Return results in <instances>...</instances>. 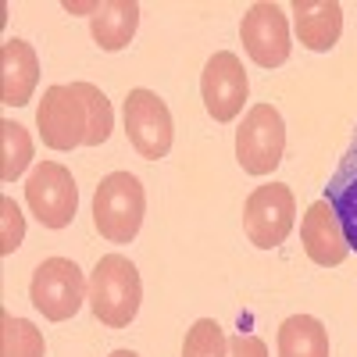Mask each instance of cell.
<instances>
[{"label":"cell","mask_w":357,"mask_h":357,"mask_svg":"<svg viewBox=\"0 0 357 357\" xmlns=\"http://www.w3.org/2000/svg\"><path fill=\"white\" fill-rule=\"evenodd\" d=\"M89 311L107 329H126V325L139 314L143 301V282L139 268L126 254H104L97 268L89 272Z\"/></svg>","instance_id":"cell-1"},{"label":"cell","mask_w":357,"mask_h":357,"mask_svg":"<svg viewBox=\"0 0 357 357\" xmlns=\"http://www.w3.org/2000/svg\"><path fill=\"white\" fill-rule=\"evenodd\" d=\"M146 215V193L132 172H111L93 193V225L107 243H132Z\"/></svg>","instance_id":"cell-2"},{"label":"cell","mask_w":357,"mask_h":357,"mask_svg":"<svg viewBox=\"0 0 357 357\" xmlns=\"http://www.w3.org/2000/svg\"><path fill=\"white\" fill-rule=\"evenodd\" d=\"M286 154V122L275 104H254L236 129V161L247 175H272Z\"/></svg>","instance_id":"cell-3"},{"label":"cell","mask_w":357,"mask_h":357,"mask_svg":"<svg viewBox=\"0 0 357 357\" xmlns=\"http://www.w3.org/2000/svg\"><path fill=\"white\" fill-rule=\"evenodd\" d=\"M89 293V279L82 275V268L68 257H47L33 272L29 282V301L47 321H68L79 314L82 301Z\"/></svg>","instance_id":"cell-4"},{"label":"cell","mask_w":357,"mask_h":357,"mask_svg":"<svg viewBox=\"0 0 357 357\" xmlns=\"http://www.w3.org/2000/svg\"><path fill=\"white\" fill-rule=\"evenodd\" d=\"M25 204L43 229H68L79 211L75 175L61 161H40L25 183Z\"/></svg>","instance_id":"cell-5"},{"label":"cell","mask_w":357,"mask_h":357,"mask_svg":"<svg viewBox=\"0 0 357 357\" xmlns=\"http://www.w3.org/2000/svg\"><path fill=\"white\" fill-rule=\"evenodd\" d=\"M293 222H296V200L286 183H264L243 204V232L261 250L286 243V236L293 232Z\"/></svg>","instance_id":"cell-6"},{"label":"cell","mask_w":357,"mask_h":357,"mask_svg":"<svg viewBox=\"0 0 357 357\" xmlns=\"http://www.w3.org/2000/svg\"><path fill=\"white\" fill-rule=\"evenodd\" d=\"M36 129L50 151H75L86 146L89 136V111L86 100L72 86H47L36 107Z\"/></svg>","instance_id":"cell-7"},{"label":"cell","mask_w":357,"mask_h":357,"mask_svg":"<svg viewBox=\"0 0 357 357\" xmlns=\"http://www.w3.org/2000/svg\"><path fill=\"white\" fill-rule=\"evenodd\" d=\"M126 136L132 151L146 161H161L172 151L175 126L168 104L154 93V89H129L126 97Z\"/></svg>","instance_id":"cell-8"},{"label":"cell","mask_w":357,"mask_h":357,"mask_svg":"<svg viewBox=\"0 0 357 357\" xmlns=\"http://www.w3.org/2000/svg\"><path fill=\"white\" fill-rule=\"evenodd\" d=\"M240 40H243L250 61L257 68H279V65H286V57L293 50L286 11L279 4H272V0L250 4V11L240 22Z\"/></svg>","instance_id":"cell-9"},{"label":"cell","mask_w":357,"mask_h":357,"mask_svg":"<svg viewBox=\"0 0 357 357\" xmlns=\"http://www.w3.org/2000/svg\"><path fill=\"white\" fill-rule=\"evenodd\" d=\"M200 97H204V107L215 122H232V118L243 111V104L250 97V82H247L243 61L232 50H218L211 61L204 65Z\"/></svg>","instance_id":"cell-10"},{"label":"cell","mask_w":357,"mask_h":357,"mask_svg":"<svg viewBox=\"0 0 357 357\" xmlns=\"http://www.w3.org/2000/svg\"><path fill=\"white\" fill-rule=\"evenodd\" d=\"M301 243H304L307 257L314 264H321V268H336V264L347 261L350 243H347L343 225H340L329 200H314L307 207V215L301 222Z\"/></svg>","instance_id":"cell-11"},{"label":"cell","mask_w":357,"mask_h":357,"mask_svg":"<svg viewBox=\"0 0 357 357\" xmlns=\"http://www.w3.org/2000/svg\"><path fill=\"white\" fill-rule=\"evenodd\" d=\"M36 82H40V57L33 43L25 40L0 43V104L25 107L36 93Z\"/></svg>","instance_id":"cell-12"},{"label":"cell","mask_w":357,"mask_h":357,"mask_svg":"<svg viewBox=\"0 0 357 357\" xmlns=\"http://www.w3.org/2000/svg\"><path fill=\"white\" fill-rule=\"evenodd\" d=\"M293 29L301 47L325 54L343 36V8L336 0H293Z\"/></svg>","instance_id":"cell-13"},{"label":"cell","mask_w":357,"mask_h":357,"mask_svg":"<svg viewBox=\"0 0 357 357\" xmlns=\"http://www.w3.org/2000/svg\"><path fill=\"white\" fill-rule=\"evenodd\" d=\"M325 200L333 204L350 250H357V126L350 132V143L329 178V186H325Z\"/></svg>","instance_id":"cell-14"},{"label":"cell","mask_w":357,"mask_h":357,"mask_svg":"<svg viewBox=\"0 0 357 357\" xmlns=\"http://www.w3.org/2000/svg\"><path fill=\"white\" fill-rule=\"evenodd\" d=\"M136 29H139V4L136 0H111V4H100L89 15V36H93V43L107 54L129 47Z\"/></svg>","instance_id":"cell-15"},{"label":"cell","mask_w":357,"mask_h":357,"mask_svg":"<svg viewBox=\"0 0 357 357\" xmlns=\"http://www.w3.org/2000/svg\"><path fill=\"white\" fill-rule=\"evenodd\" d=\"M279 357H329V329L311 314H289L275 336Z\"/></svg>","instance_id":"cell-16"},{"label":"cell","mask_w":357,"mask_h":357,"mask_svg":"<svg viewBox=\"0 0 357 357\" xmlns=\"http://www.w3.org/2000/svg\"><path fill=\"white\" fill-rule=\"evenodd\" d=\"M33 165V136L22 122H0V183H15Z\"/></svg>","instance_id":"cell-17"},{"label":"cell","mask_w":357,"mask_h":357,"mask_svg":"<svg viewBox=\"0 0 357 357\" xmlns=\"http://www.w3.org/2000/svg\"><path fill=\"white\" fill-rule=\"evenodd\" d=\"M0 357H47L43 333L29 318L0 311Z\"/></svg>","instance_id":"cell-18"},{"label":"cell","mask_w":357,"mask_h":357,"mask_svg":"<svg viewBox=\"0 0 357 357\" xmlns=\"http://www.w3.org/2000/svg\"><path fill=\"white\" fill-rule=\"evenodd\" d=\"M72 89L86 100V111H89V136H86V146H100L107 143L111 129H114V111H111V100L100 86L93 82H72Z\"/></svg>","instance_id":"cell-19"},{"label":"cell","mask_w":357,"mask_h":357,"mask_svg":"<svg viewBox=\"0 0 357 357\" xmlns=\"http://www.w3.org/2000/svg\"><path fill=\"white\" fill-rule=\"evenodd\" d=\"M183 357H229V340L222 333V325L215 318L193 321V329L186 333Z\"/></svg>","instance_id":"cell-20"},{"label":"cell","mask_w":357,"mask_h":357,"mask_svg":"<svg viewBox=\"0 0 357 357\" xmlns=\"http://www.w3.org/2000/svg\"><path fill=\"white\" fill-rule=\"evenodd\" d=\"M25 240V218L11 197H0V254H15Z\"/></svg>","instance_id":"cell-21"},{"label":"cell","mask_w":357,"mask_h":357,"mask_svg":"<svg viewBox=\"0 0 357 357\" xmlns=\"http://www.w3.org/2000/svg\"><path fill=\"white\" fill-rule=\"evenodd\" d=\"M229 357H268V343L261 336H232Z\"/></svg>","instance_id":"cell-22"},{"label":"cell","mask_w":357,"mask_h":357,"mask_svg":"<svg viewBox=\"0 0 357 357\" xmlns=\"http://www.w3.org/2000/svg\"><path fill=\"white\" fill-rule=\"evenodd\" d=\"M111 357H139V354H136V350H114Z\"/></svg>","instance_id":"cell-23"}]
</instances>
